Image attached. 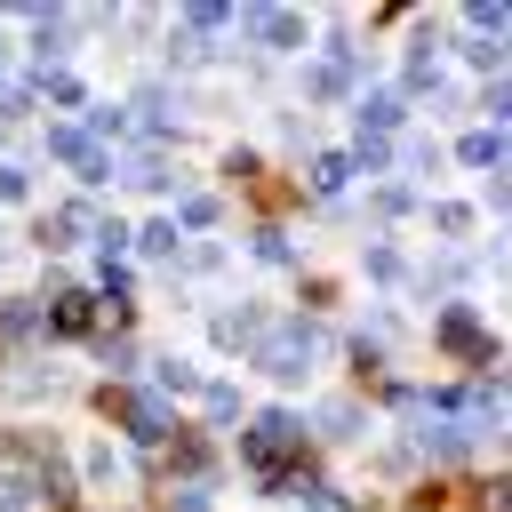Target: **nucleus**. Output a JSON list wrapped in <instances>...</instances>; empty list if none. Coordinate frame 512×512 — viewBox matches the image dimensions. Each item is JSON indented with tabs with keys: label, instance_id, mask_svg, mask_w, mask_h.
Here are the masks:
<instances>
[{
	"label": "nucleus",
	"instance_id": "obj_19",
	"mask_svg": "<svg viewBox=\"0 0 512 512\" xmlns=\"http://www.w3.org/2000/svg\"><path fill=\"white\" fill-rule=\"evenodd\" d=\"M368 280H376V288H400V280H408V264H400V248H392V240H376V248H368Z\"/></svg>",
	"mask_w": 512,
	"mask_h": 512
},
{
	"label": "nucleus",
	"instance_id": "obj_30",
	"mask_svg": "<svg viewBox=\"0 0 512 512\" xmlns=\"http://www.w3.org/2000/svg\"><path fill=\"white\" fill-rule=\"evenodd\" d=\"M200 56H208V48H200L192 32H176V40H168V64H200Z\"/></svg>",
	"mask_w": 512,
	"mask_h": 512
},
{
	"label": "nucleus",
	"instance_id": "obj_28",
	"mask_svg": "<svg viewBox=\"0 0 512 512\" xmlns=\"http://www.w3.org/2000/svg\"><path fill=\"white\" fill-rule=\"evenodd\" d=\"M96 288H104L112 304H120V296H136V280H128V264H104V272H96Z\"/></svg>",
	"mask_w": 512,
	"mask_h": 512
},
{
	"label": "nucleus",
	"instance_id": "obj_20",
	"mask_svg": "<svg viewBox=\"0 0 512 512\" xmlns=\"http://www.w3.org/2000/svg\"><path fill=\"white\" fill-rule=\"evenodd\" d=\"M360 424H368V416H360L352 400H328V408H320V432H328V440H360Z\"/></svg>",
	"mask_w": 512,
	"mask_h": 512
},
{
	"label": "nucleus",
	"instance_id": "obj_3",
	"mask_svg": "<svg viewBox=\"0 0 512 512\" xmlns=\"http://www.w3.org/2000/svg\"><path fill=\"white\" fill-rule=\"evenodd\" d=\"M128 136H152V144H176L184 136V104L160 88V80H144V88H128Z\"/></svg>",
	"mask_w": 512,
	"mask_h": 512
},
{
	"label": "nucleus",
	"instance_id": "obj_5",
	"mask_svg": "<svg viewBox=\"0 0 512 512\" xmlns=\"http://www.w3.org/2000/svg\"><path fill=\"white\" fill-rule=\"evenodd\" d=\"M48 152H56L80 184H112V160H104V144H96L80 120H56V128H48Z\"/></svg>",
	"mask_w": 512,
	"mask_h": 512
},
{
	"label": "nucleus",
	"instance_id": "obj_23",
	"mask_svg": "<svg viewBox=\"0 0 512 512\" xmlns=\"http://www.w3.org/2000/svg\"><path fill=\"white\" fill-rule=\"evenodd\" d=\"M152 376H160V392H192V384H200V376H192L176 352H168V360H152Z\"/></svg>",
	"mask_w": 512,
	"mask_h": 512
},
{
	"label": "nucleus",
	"instance_id": "obj_24",
	"mask_svg": "<svg viewBox=\"0 0 512 512\" xmlns=\"http://www.w3.org/2000/svg\"><path fill=\"white\" fill-rule=\"evenodd\" d=\"M200 400H208V416H216V424H232V416H240V392H232V384H200Z\"/></svg>",
	"mask_w": 512,
	"mask_h": 512
},
{
	"label": "nucleus",
	"instance_id": "obj_15",
	"mask_svg": "<svg viewBox=\"0 0 512 512\" xmlns=\"http://www.w3.org/2000/svg\"><path fill=\"white\" fill-rule=\"evenodd\" d=\"M32 504H40V480H32L24 464H8V472H0V512H32Z\"/></svg>",
	"mask_w": 512,
	"mask_h": 512
},
{
	"label": "nucleus",
	"instance_id": "obj_11",
	"mask_svg": "<svg viewBox=\"0 0 512 512\" xmlns=\"http://www.w3.org/2000/svg\"><path fill=\"white\" fill-rule=\"evenodd\" d=\"M248 40H264V48H304V16H248Z\"/></svg>",
	"mask_w": 512,
	"mask_h": 512
},
{
	"label": "nucleus",
	"instance_id": "obj_1",
	"mask_svg": "<svg viewBox=\"0 0 512 512\" xmlns=\"http://www.w3.org/2000/svg\"><path fill=\"white\" fill-rule=\"evenodd\" d=\"M320 352H328L320 320H264V336L248 344V360H256L264 384H304L320 368Z\"/></svg>",
	"mask_w": 512,
	"mask_h": 512
},
{
	"label": "nucleus",
	"instance_id": "obj_7",
	"mask_svg": "<svg viewBox=\"0 0 512 512\" xmlns=\"http://www.w3.org/2000/svg\"><path fill=\"white\" fill-rule=\"evenodd\" d=\"M40 328H48V336H64V344H72V336H96V304H88L80 288H56V304H48V320H40Z\"/></svg>",
	"mask_w": 512,
	"mask_h": 512
},
{
	"label": "nucleus",
	"instance_id": "obj_26",
	"mask_svg": "<svg viewBox=\"0 0 512 512\" xmlns=\"http://www.w3.org/2000/svg\"><path fill=\"white\" fill-rule=\"evenodd\" d=\"M464 56H472V72H488V80H496V72H504V48H496V40H472V48H464Z\"/></svg>",
	"mask_w": 512,
	"mask_h": 512
},
{
	"label": "nucleus",
	"instance_id": "obj_25",
	"mask_svg": "<svg viewBox=\"0 0 512 512\" xmlns=\"http://www.w3.org/2000/svg\"><path fill=\"white\" fill-rule=\"evenodd\" d=\"M24 192H32V176H24V168H16V160H0V208H16V200H24Z\"/></svg>",
	"mask_w": 512,
	"mask_h": 512
},
{
	"label": "nucleus",
	"instance_id": "obj_6",
	"mask_svg": "<svg viewBox=\"0 0 512 512\" xmlns=\"http://www.w3.org/2000/svg\"><path fill=\"white\" fill-rule=\"evenodd\" d=\"M112 176L128 192H176V160L168 152H128V160H112Z\"/></svg>",
	"mask_w": 512,
	"mask_h": 512
},
{
	"label": "nucleus",
	"instance_id": "obj_18",
	"mask_svg": "<svg viewBox=\"0 0 512 512\" xmlns=\"http://www.w3.org/2000/svg\"><path fill=\"white\" fill-rule=\"evenodd\" d=\"M136 248H144V256H160V264H176V256H184V232H176V224H144V232H136Z\"/></svg>",
	"mask_w": 512,
	"mask_h": 512
},
{
	"label": "nucleus",
	"instance_id": "obj_13",
	"mask_svg": "<svg viewBox=\"0 0 512 512\" xmlns=\"http://www.w3.org/2000/svg\"><path fill=\"white\" fill-rule=\"evenodd\" d=\"M96 224H104V216H96V208H88V200H64V208H56V216H48V240H88V232H96Z\"/></svg>",
	"mask_w": 512,
	"mask_h": 512
},
{
	"label": "nucleus",
	"instance_id": "obj_32",
	"mask_svg": "<svg viewBox=\"0 0 512 512\" xmlns=\"http://www.w3.org/2000/svg\"><path fill=\"white\" fill-rule=\"evenodd\" d=\"M416 512H432V504H416Z\"/></svg>",
	"mask_w": 512,
	"mask_h": 512
},
{
	"label": "nucleus",
	"instance_id": "obj_4",
	"mask_svg": "<svg viewBox=\"0 0 512 512\" xmlns=\"http://www.w3.org/2000/svg\"><path fill=\"white\" fill-rule=\"evenodd\" d=\"M432 336H440V352H456V360H472V368H488V360H496V328H488L472 304H448Z\"/></svg>",
	"mask_w": 512,
	"mask_h": 512
},
{
	"label": "nucleus",
	"instance_id": "obj_8",
	"mask_svg": "<svg viewBox=\"0 0 512 512\" xmlns=\"http://www.w3.org/2000/svg\"><path fill=\"white\" fill-rule=\"evenodd\" d=\"M264 320H272V312H256V304H224V312L208 320V336H216L224 352H248V344L264 336Z\"/></svg>",
	"mask_w": 512,
	"mask_h": 512
},
{
	"label": "nucleus",
	"instance_id": "obj_21",
	"mask_svg": "<svg viewBox=\"0 0 512 512\" xmlns=\"http://www.w3.org/2000/svg\"><path fill=\"white\" fill-rule=\"evenodd\" d=\"M80 128H88V136H128V112H120V104H88Z\"/></svg>",
	"mask_w": 512,
	"mask_h": 512
},
{
	"label": "nucleus",
	"instance_id": "obj_29",
	"mask_svg": "<svg viewBox=\"0 0 512 512\" xmlns=\"http://www.w3.org/2000/svg\"><path fill=\"white\" fill-rule=\"evenodd\" d=\"M176 264H192V272H224V248H216V240H200V248H192V256H176Z\"/></svg>",
	"mask_w": 512,
	"mask_h": 512
},
{
	"label": "nucleus",
	"instance_id": "obj_17",
	"mask_svg": "<svg viewBox=\"0 0 512 512\" xmlns=\"http://www.w3.org/2000/svg\"><path fill=\"white\" fill-rule=\"evenodd\" d=\"M248 256H256V264H296V248H288L280 224H256V232H248Z\"/></svg>",
	"mask_w": 512,
	"mask_h": 512
},
{
	"label": "nucleus",
	"instance_id": "obj_31",
	"mask_svg": "<svg viewBox=\"0 0 512 512\" xmlns=\"http://www.w3.org/2000/svg\"><path fill=\"white\" fill-rule=\"evenodd\" d=\"M168 512H208V496L192 488V496H168Z\"/></svg>",
	"mask_w": 512,
	"mask_h": 512
},
{
	"label": "nucleus",
	"instance_id": "obj_9",
	"mask_svg": "<svg viewBox=\"0 0 512 512\" xmlns=\"http://www.w3.org/2000/svg\"><path fill=\"white\" fill-rule=\"evenodd\" d=\"M408 448H424V464H464L472 432H464V424H416V432H408Z\"/></svg>",
	"mask_w": 512,
	"mask_h": 512
},
{
	"label": "nucleus",
	"instance_id": "obj_12",
	"mask_svg": "<svg viewBox=\"0 0 512 512\" xmlns=\"http://www.w3.org/2000/svg\"><path fill=\"white\" fill-rule=\"evenodd\" d=\"M456 160H464V168H496V160H504V128H472V136H456Z\"/></svg>",
	"mask_w": 512,
	"mask_h": 512
},
{
	"label": "nucleus",
	"instance_id": "obj_2",
	"mask_svg": "<svg viewBox=\"0 0 512 512\" xmlns=\"http://www.w3.org/2000/svg\"><path fill=\"white\" fill-rule=\"evenodd\" d=\"M240 448H248V480H272L280 464H296V456H304V424H296L288 408H264V416H248Z\"/></svg>",
	"mask_w": 512,
	"mask_h": 512
},
{
	"label": "nucleus",
	"instance_id": "obj_27",
	"mask_svg": "<svg viewBox=\"0 0 512 512\" xmlns=\"http://www.w3.org/2000/svg\"><path fill=\"white\" fill-rule=\"evenodd\" d=\"M32 80H40L56 104H80V80H72V72H32Z\"/></svg>",
	"mask_w": 512,
	"mask_h": 512
},
{
	"label": "nucleus",
	"instance_id": "obj_10",
	"mask_svg": "<svg viewBox=\"0 0 512 512\" xmlns=\"http://www.w3.org/2000/svg\"><path fill=\"white\" fill-rule=\"evenodd\" d=\"M360 72H368V64H344V56H328V64H312V72H304V96H312V104H328V96L360 88Z\"/></svg>",
	"mask_w": 512,
	"mask_h": 512
},
{
	"label": "nucleus",
	"instance_id": "obj_22",
	"mask_svg": "<svg viewBox=\"0 0 512 512\" xmlns=\"http://www.w3.org/2000/svg\"><path fill=\"white\" fill-rule=\"evenodd\" d=\"M176 224H184V232H208V224H216V200H208V192H184Z\"/></svg>",
	"mask_w": 512,
	"mask_h": 512
},
{
	"label": "nucleus",
	"instance_id": "obj_16",
	"mask_svg": "<svg viewBox=\"0 0 512 512\" xmlns=\"http://www.w3.org/2000/svg\"><path fill=\"white\" fill-rule=\"evenodd\" d=\"M344 176H352V152H320V160H312V200H336Z\"/></svg>",
	"mask_w": 512,
	"mask_h": 512
},
{
	"label": "nucleus",
	"instance_id": "obj_14",
	"mask_svg": "<svg viewBox=\"0 0 512 512\" xmlns=\"http://www.w3.org/2000/svg\"><path fill=\"white\" fill-rule=\"evenodd\" d=\"M32 328H40V304H32V296H8V304H0V344H24Z\"/></svg>",
	"mask_w": 512,
	"mask_h": 512
}]
</instances>
